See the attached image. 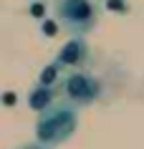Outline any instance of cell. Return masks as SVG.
I'll return each instance as SVG.
<instances>
[{"mask_svg":"<svg viewBox=\"0 0 144 149\" xmlns=\"http://www.w3.org/2000/svg\"><path fill=\"white\" fill-rule=\"evenodd\" d=\"M88 43L83 40V36H73L71 40H66L63 46H61V51H58L56 56V63L58 68H71L76 71L79 66H83V63L88 61Z\"/></svg>","mask_w":144,"mask_h":149,"instance_id":"4","label":"cell"},{"mask_svg":"<svg viewBox=\"0 0 144 149\" xmlns=\"http://www.w3.org/2000/svg\"><path fill=\"white\" fill-rule=\"evenodd\" d=\"M53 104V91H51V86H35L31 91V96H28V106H31L33 111H43L46 106H51Z\"/></svg>","mask_w":144,"mask_h":149,"instance_id":"5","label":"cell"},{"mask_svg":"<svg viewBox=\"0 0 144 149\" xmlns=\"http://www.w3.org/2000/svg\"><path fill=\"white\" fill-rule=\"evenodd\" d=\"M101 96V84L96 76L86 73V71H68L63 76V99L71 106H91Z\"/></svg>","mask_w":144,"mask_h":149,"instance_id":"3","label":"cell"},{"mask_svg":"<svg viewBox=\"0 0 144 149\" xmlns=\"http://www.w3.org/2000/svg\"><path fill=\"white\" fill-rule=\"evenodd\" d=\"M56 20L71 36H88L99 23L94 0H56Z\"/></svg>","mask_w":144,"mask_h":149,"instance_id":"2","label":"cell"},{"mask_svg":"<svg viewBox=\"0 0 144 149\" xmlns=\"http://www.w3.org/2000/svg\"><path fill=\"white\" fill-rule=\"evenodd\" d=\"M38 114L40 116L35 121V139L46 149H56L61 144H66L79 129V111H76V106L66 101L51 104Z\"/></svg>","mask_w":144,"mask_h":149,"instance_id":"1","label":"cell"},{"mask_svg":"<svg viewBox=\"0 0 144 149\" xmlns=\"http://www.w3.org/2000/svg\"><path fill=\"white\" fill-rule=\"evenodd\" d=\"M58 71H61V68H58V63L53 61L51 66H48V68H43V71H40V79H38V84H40V86H51V84L56 81Z\"/></svg>","mask_w":144,"mask_h":149,"instance_id":"6","label":"cell"},{"mask_svg":"<svg viewBox=\"0 0 144 149\" xmlns=\"http://www.w3.org/2000/svg\"><path fill=\"white\" fill-rule=\"evenodd\" d=\"M18 149H46V147H40L38 141H35V144H25V147H18Z\"/></svg>","mask_w":144,"mask_h":149,"instance_id":"7","label":"cell"}]
</instances>
